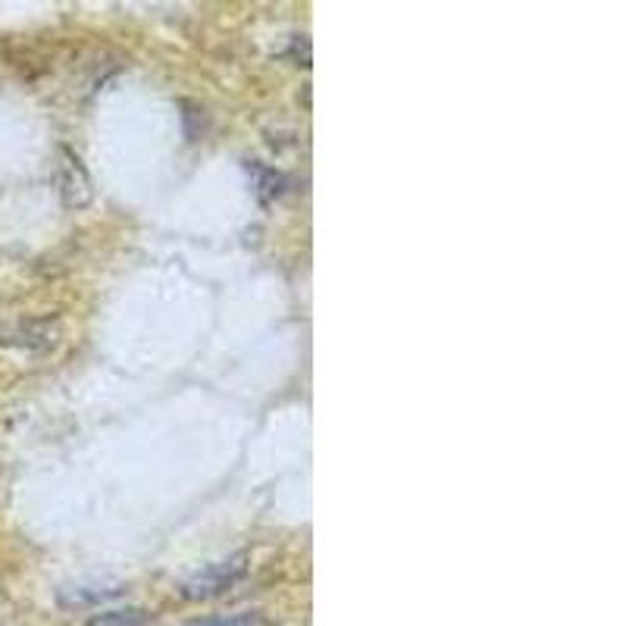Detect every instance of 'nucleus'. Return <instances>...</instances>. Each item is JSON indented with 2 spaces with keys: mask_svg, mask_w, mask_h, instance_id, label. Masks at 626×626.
I'll return each instance as SVG.
<instances>
[{
  "mask_svg": "<svg viewBox=\"0 0 626 626\" xmlns=\"http://www.w3.org/2000/svg\"><path fill=\"white\" fill-rule=\"evenodd\" d=\"M250 571L248 552H235V555L216 561L211 567L197 571L195 576H188L182 583V598L188 602H207V598H219L229 589H235Z\"/></svg>",
  "mask_w": 626,
  "mask_h": 626,
  "instance_id": "obj_1",
  "label": "nucleus"
},
{
  "mask_svg": "<svg viewBox=\"0 0 626 626\" xmlns=\"http://www.w3.org/2000/svg\"><path fill=\"white\" fill-rule=\"evenodd\" d=\"M63 339L57 317H17L0 322V345L22 351H54Z\"/></svg>",
  "mask_w": 626,
  "mask_h": 626,
  "instance_id": "obj_2",
  "label": "nucleus"
},
{
  "mask_svg": "<svg viewBox=\"0 0 626 626\" xmlns=\"http://www.w3.org/2000/svg\"><path fill=\"white\" fill-rule=\"evenodd\" d=\"M60 195H63V204L70 211H82L89 207L91 197H94V185H91L89 170L82 166L79 154H72L70 147L60 151Z\"/></svg>",
  "mask_w": 626,
  "mask_h": 626,
  "instance_id": "obj_3",
  "label": "nucleus"
},
{
  "mask_svg": "<svg viewBox=\"0 0 626 626\" xmlns=\"http://www.w3.org/2000/svg\"><path fill=\"white\" fill-rule=\"evenodd\" d=\"M151 624V614L144 608H116L104 610L98 617H91L89 626H147Z\"/></svg>",
  "mask_w": 626,
  "mask_h": 626,
  "instance_id": "obj_4",
  "label": "nucleus"
},
{
  "mask_svg": "<svg viewBox=\"0 0 626 626\" xmlns=\"http://www.w3.org/2000/svg\"><path fill=\"white\" fill-rule=\"evenodd\" d=\"M185 626H269V620L257 610H245V614H216V617H201Z\"/></svg>",
  "mask_w": 626,
  "mask_h": 626,
  "instance_id": "obj_5",
  "label": "nucleus"
}]
</instances>
